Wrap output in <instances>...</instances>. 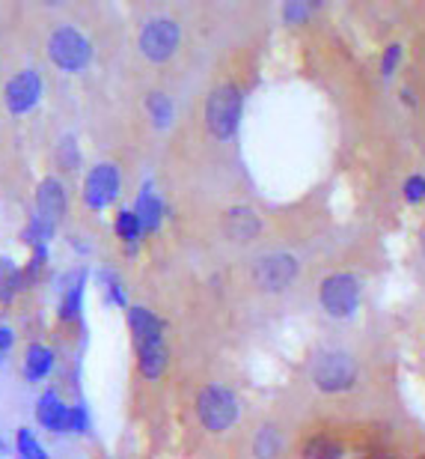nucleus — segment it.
<instances>
[{"label": "nucleus", "instance_id": "obj_1", "mask_svg": "<svg viewBox=\"0 0 425 459\" xmlns=\"http://www.w3.org/2000/svg\"><path fill=\"white\" fill-rule=\"evenodd\" d=\"M360 376L357 358L348 349H321L310 364V379L319 391L325 394H342L354 388Z\"/></svg>", "mask_w": 425, "mask_h": 459}, {"label": "nucleus", "instance_id": "obj_2", "mask_svg": "<svg viewBox=\"0 0 425 459\" xmlns=\"http://www.w3.org/2000/svg\"><path fill=\"white\" fill-rule=\"evenodd\" d=\"M244 93L238 84H217L206 99V128L215 141H229L242 126Z\"/></svg>", "mask_w": 425, "mask_h": 459}, {"label": "nucleus", "instance_id": "obj_3", "mask_svg": "<svg viewBox=\"0 0 425 459\" xmlns=\"http://www.w3.org/2000/svg\"><path fill=\"white\" fill-rule=\"evenodd\" d=\"M238 415H242V403L224 385H206L197 394V418L202 429H208V433H226V429H233Z\"/></svg>", "mask_w": 425, "mask_h": 459}, {"label": "nucleus", "instance_id": "obj_4", "mask_svg": "<svg viewBox=\"0 0 425 459\" xmlns=\"http://www.w3.org/2000/svg\"><path fill=\"white\" fill-rule=\"evenodd\" d=\"M48 57L60 72H81L89 66L92 60V45L78 27L63 24L48 36Z\"/></svg>", "mask_w": 425, "mask_h": 459}, {"label": "nucleus", "instance_id": "obj_5", "mask_svg": "<svg viewBox=\"0 0 425 459\" xmlns=\"http://www.w3.org/2000/svg\"><path fill=\"white\" fill-rule=\"evenodd\" d=\"M179 42H182V27L179 22H173L167 15L149 18V22L143 24L140 36H137L140 54L152 63H167L173 54L179 51Z\"/></svg>", "mask_w": 425, "mask_h": 459}, {"label": "nucleus", "instance_id": "obj_6", "mask_svg": "<svg viewBox=\"0 0 425 459\" xmlns=\"http://www.w3.org/2000/svg\"><path fill=\"white\" fill-rule=\"evenodd\" d=\"M319 301L330 316L345 319L354 314L360 305V281L348 272L327 274L319 287Z\"/></svg>", "mask_w": 425, "mask_h": 459}, {"label": "nucleus", "instance_id": "obj_7", "mask_svg": "<svg viewBox=\"0 0 425 459\" xmlns=\"http://www.w3.org/2000/svg\"><path fill=\"white\" fill-rule=\"evenodd\" d=\"M298 278V260L292 254H265L253 265V283L262 292H283Z\"/></svg>", "mask_w": 425, "mask_h": 459}, {"label": "nucleus", "instance_id": "obj_8", "mask_svg": "<svg viewBox=\"0 0 425 459\" xmlns=\"http://www.w3.org/2000/svg\"><path fill=\"white\" fill-rule=\"evenodd\" d=\"M45 81L36 69H21L13 75L4 87V102L9 114H30L36 105L42 102Z\"/></svg>", "mask_w": 425, "mask_h": 459}, {"label": "nucleus", "instance_id": "obj_9", "mask_svg": "<svg viewBox=\"0 0 425 459\" xmlns=\"http://www.w3.org/2000/svg\"><path fill=\"white\" fill-rule=\"evenodd\" d=\"M119 186H123V177H119L116 164L110 161L96 164L84 179V204L101 212V209H107L119 197Z\"/></svg>", "mask_w": 425, "mask_h": 459}, {"label": "nucleus", "instance_id": "obj_10", "mask_svg": "<svg viewBox=\"0 0 425 459\" xmlns=\"http://www.w3.org/2000/svg\"><path fill=\"white\" fill-rule=\"evenodd\" d=\"M84 290H87V272L84 269H75L63 278L60 305H57V319L63 325L78 323L81 314H84Z\"/></svg>", "mask_w": 425, "mask_h": 459}, {"label": "nucleus", "instance_id": "obj_11", "mask_svg": "<svg viewBox=\"0 0 425 459\" xmlns=\"http://www.w3.org/2000/svg\"><path fill=\"white\" fill-rule=\"evenodd\" d=\"M69 209V197H66V188L57 177H45L39 186H36V215L48 218V221L60 224L63 215Z\"/></svg>", "mask_w": 425, "mask_h": 459}, {"label": "nucleus", "instance_id": "obj_12", "mask_svg": "<svg viewBox=\"0 0 425 459\" xmlns=\"http://www.w3.org/2000/svg\"><path fill=\"white\" fill-rule=\"evenodd\" d=\"M36 420L42 424V429H48L54 436L69 433V406L57 391H45L36 400Z\"/></svg>", "mask_w": 425, "mask_h": 459}, {"label": "nucleus", "instance_id": "obj_13", "mask_svg": "<svg viewBox=\"0 0 425 459\" xmlns=\"http://www.w3.org/2000/svg\"><path fill=\"white\" fill-rule=\"evenodd\" d=\"M224 233L238 245H247L262 233V221L251 206H233L224 215Z\"/></svg>", "mask_w": 425, "mask_h": 459}, {"label": "nucleus", "instance_id": "obj_14", "mask_svg": "<svg viewBox=\"0 0 425 459\" xmlns=\"http://www.w3.org/2000/svg\"><path fill=\"white\" fill-rule=\"evenodd\" d=\"M128 328H132L134 349L164 341V323L146 307H128Z\"/></svg>", "mask_w": 425, "mask_h": 459}, {"label": "nucleus", "instance_id": "obj_15", "mask_svg": "<svg viewBox=\"0 0 425 459\" xmlns=\"http://www.w3.org/2000/svg\"><path fill=\"white\" fill-rule=\"evenodd\" d=\"M54 364H57V355H54L51 346L30 343V346H27V352H24V379L30 385L48 379V376L54 373Z\"/></svg>", "mask_w": 425, "mask_h": 459}, {"label": "nucleus", "instance_id": "obj_16", "mask_svg": "<svg viewBox=\"0 0 425 459\" xmlns=\"http://www.w3.org/2000/svg\"><path fill=\"white\" fill-rule=\"evenodd\" d=\"M137 370L149 382L161 379L164 370H167V346H164V341L137 349Z\"/></svg>", "mask_w": 425, "mask_h": 459}, {"label": "nucleus", "instance_id": "obj_17", "mask_svg": "<svg viewBox=\"0 0 425 459\" xmlns=\"http://www.w3.org/2000/svg\"><path fill=\"white\" fill-rule=\"evenodd\" d=\"M134 212H137V218H140L143 233H155V230L161 227L164 204H161V197L155 195V188H152V186H143L140 197H137V204H134Z\"/></svg>", "mask_w": 425, "mask_h": 459}, {"label": "nucleus", "instance_id": "obj_18", "mask_svg": "<svg viewBox=\"0 0 425 459\" xmlns=\"http://www.w3.org/2000/svg\"><path fill=\"white\" fill-rule=\"evenodd\" d=\"M54 236H57V224L42 215H36V212L30 215V221H27L21 230V242L30 247V251H36V247H48Z\"/></svg>", "mask_w": 425, "mask_h": 459}, {"label": "nucleus", "instance_id": "obj_19", "mask_svg": "<svg viewBox=\"0 0 425 459\" xmlns=\"http://www.w3.org/2000/svg\"><path fill=\"white\" fill-rule=\"evenodd\" d=\"M114 233H116V238H123L125 247H132L134 251V245L140 242V236H143V224H140V218H137L134 209H119L116 218H114Z\"/></svg>", "mask_w": 425, "mask_h": 459}, {"label": "nucleus", "instance_id": "obj_20", "mask_svg": "<svg viewBox=\"0 0 425 459\" xmlns=\"http://www.w3.org/2000/svg\"><path fill=\"white\" fill-rule=\"evenodd\" d=\"M283 454V436L280 429L265 424L259 433L253 436V456L256 459H280Z\"/></svg>", "mask_w": 425, "mask_h": 459}, {"label": "nucleus", "instance_id": "obj_21", "mask_svg": "<svg viewBox=\"0 0 425 459\" xmlns=\"http://www.w3.org/2000/svg\"><path fill=\"white\" fill-rule=\"evenodd\" d=\"M15 454H18V459H48V451L42 447V442L36 438V433L30 427H18Z\"/></svg>", "mask_w": 425, "mask_h": 459}, {"label": "nucleus", "instance_id": "obj_22", "mask_svg": "<svg viewBox=\"0 0 425 459\" xmlns=\"http://www.w3.org/2000/svg\"><path fill=\"white\" fill-rule=\"evenodd\" d=\"M146 111H149L152 117V123L158 126V128H167L173 123V114H175V108L170 102V96L167 93H149V99H146Z\"/></svg>", "mask_w": 425, "mask_h": 459}, {"label": "nucleus", "instance_id": "obj_23", "mask_svg": "<svg viewBox=\"0 0 425 459\" xmlns=\"http://www.w3.org/2000/svg\"><path fill=\"white\" fill-rule=\"evenodd\" d=\"M303 459H342V445L327 436H316L303 447Z\"/></svg>", "mask_w": 425, "mask_h": 459}, {"label": "nucleus", "instance_id": "obj_24", "mask_svg": "<svg viewBox=\"0 0 425 459\" xmlns=\"http://www.w3.org/2000/svg\"><path fill=\"white\" fill-rule=\"evenodd\" d=\"M101 290H105V299L110 301V305L128 307V296H125L123 281H119V274H116V272H110V269L101 272Z\"/></svg>", "mask_w": 425, "mask_h": 459}, {"label": "nucleus", "instance_id": "obj_25", "mask_svg": "<svg viewBox=\"0 0 425 459\" xmlns=\"http://www.w3.org/2000/svg\"><path fill=\"white\" fill-rule=\"evenodd\" d=\"M57 161L63 170H78L81 164V152L75 146V137H63V141L57 143Z\"/></svg>", "mask_w": 425, "mask_h": 459}, {"label": "nucleus", "instance_id": "obj_26", "mask_svg": "<svg viewBox=\"0 0 425 459\" xmlns=\"http://www.w3.org/2000/svg\"><path fill=\"white\" fill-rule=\"evenodd\" d=\"M69 433H78V436L89 433V411H87L84 403L69 406Z\"/></svg>", "mask_w": 425, "mask_h": 459}, {"label": "nucleus", "instance_id": "obj_27", "mask_svg": "<svg viewBox=\"0 0 425 459\" xmlns=\"http://www.w3.org/2000/svg\"><path fill=\"white\" fill-rule=\"evenodd\" d=\"M404 191H408V200H422L425 197V179H420V177L408 179Z\"/></svg>", "mask_w": 425, "mask_h": 459}, {"label": "nucleus", "instance_id": "obj_28", "mask_svg": "<svg viewBox=\"0 0 425 459\" xmlns=\"http://www.w3.org/2000/svg\"><path fill=\"white\" fill-rule=\"evenodd\" d=\"M18 272H21V269L15 265L13 256H0V283L9 281V278H13V274H18Z\"/></svg>", "mask_w": 425, "mask_h": 459}, {"label": "nucleus", "instance_id": "obj_29", "mask_svg": "<svg viewBox=\"0 0 425 459\" xmlns=\"http://www.w3.org/2000/svg\"><path fill=\"white\" fill-rule=\"evenodd\" d=\"M15 343V332L9 325H0V355H6Z\"/></svg>", "mask_w": 425, "mask_h": 459}, {"label": "nucleus", "instance_id": "obj_30", "mask_svg": "<svg viewBox=\"0 0 425 459\" xmlns=\"http://www.w3.org/2000/svg\"><path fill=\"white\" fill-rule=\"evenodd\" d=\"M399 54H402L399 45H390V51H387V57H384V75H393L395 63H399Z\"/></svg>", "mask_w": 425, "mask_h": 459}, {"label": "nucleus", "instance_id": "obj_31", "mask_svg": "<svg viewBox=\"0 0 425 459\" xmlns=\"http://www.w3.org/2000/svg\"><path fill=\"white\" fill-rule=\"evenodd\" d=\"M4 451H6V445H4V442H0V454H4Z\"/></svg>", "mask_w": 425, "mask_h": 459}, {"label": "nucleus", "instance_id": "obj_32", "mask_svg": "<svg viewBox=\"0 0 425 459\" xmlns=\"http://www.w3.org/2000/svg\"><path fill=\"white\" fill-rule=\"evenodd\" d=\"M420 459H425V456H420Z\"/></svg>", "mask_w": 425, "mask_h": 459}]
</instances>
